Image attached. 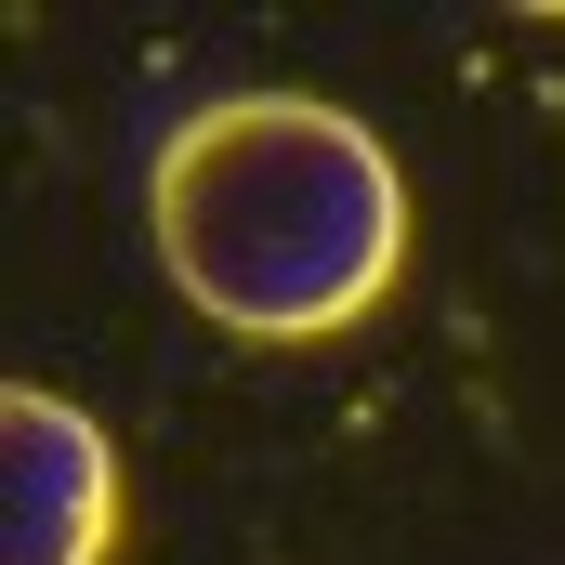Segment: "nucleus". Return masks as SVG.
<instances>
[{
    "mask_svg": "<svg viewBox=\"0 0 565 565\" xmlns=\"http://www.w3.org/2000/svg\"><path fill=\"white\" fill-rule=\"evenodd\" d=\"M158 264L237 342H329L408 264L395 145L316 93H237L158 145Z\"/></svg>",
    "mask_w": 565,
    "mask_h": 565,
    "instance_id": "nucleus-1",
    "label": "nucleus"
},
{
    "mask_svg": "<svg viewBox=\"0 0 565 565\" xmlns=\"http://www.w3.org/2000/svg\"><path fill=\"white\" fill-rule=\"evenodd\" d=\"M119 553V447L93 408L13 382L0 395V565H106Z\"/></svg>",
    "mask_w": 565,
    "mask_h": 565,
    "instance_id": "nucleus-2",
    "label": "nucleus"
}]
</instances>
